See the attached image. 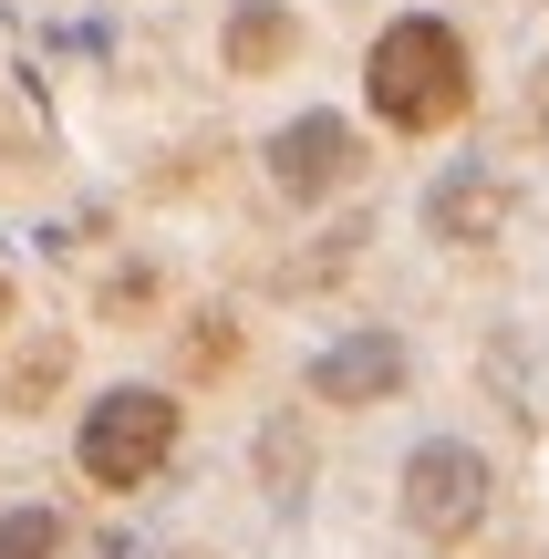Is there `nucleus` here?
Returning <instances> with one entry per match:
<instances>
[{"label": "nucleus", "mask_w": 549, "mask_h": 559, "mask_svg": "<svg viewBox=\"0 0 549 559\" xmlns=\"http://www.w3.org/2000/svg\"><path fill=\"white\" fill-rule=\"evenodd\" d=\"M270 177H281L290 207H322V198H343V187L363 177V135H353L343 115H290L281 135H270Z\"/></svg>", "instance_id": "nucleus-4"}, {"label": "nucleus", "mask_w": 549, "mask_h": 559, "mask_svg": "<svg viewBox=\"0 0 549 559\" xmlns=\"http://www.w3.org/2000/svg\"><path fill=\"white\" fill-rule=\"evenodd\" d=\"M363 104H373L384 135H446V124H467L477 62H467V41H456V21H435V11L384 21L373 52H363Z\"/></svg>", "instance_id": "nucleus-1"}, {"label": "nucleus", "mask_w": 549, "mask_h": 559, "mask_svg": "<svg viewBox=\"0 0 549 559\" xmlns=\"http://www.w3.org/2000/svg\"><path fill=\"white\" fill-rule=\"evenodd\" d=\"M11 311H21V280H11V270H0V332H11Z\"/></svg>", "instance_id": "nucleus-10"}, {"label": "nucleus", "mask_w": 549, "mask_h": 559, "mask_svg": "<svg viewBox=\"0 0 549 559\" xmlns=\"http://www.w3.org/2000/svg\"><path fill=\"white\" fill-rule=\"evenodd\" d=\"M311 394H322V404H384V394H405V342H384V332L332 342V353L311 362Z\"/></svg>", "instance_id": "nucleus-5"}, {"label": "nucleus", "mask_w": 549, "mask_h": 559, "mask_svg": "<svg viewBox=\"0 0 549 559\" xmlns=\"http://www.w3.org/2000/svg\"><path fill=\"white\" fill-rule=\"evenodd\" d=\"M0 559H62V519L52 508H0Z\"/></svg>", "instance_id": "nucleus-8"}, {"label": "nucleus", "mask_w": 549, "mask_h": 559, "mask_svg": "<svg viewBox=\"0 0 549 559\" xmlns=\"http://www.w3.org/2000/svg\"><path fill=\"white\" fill-rule=\"evenodd\" d=\"M156 290H166L156 270H115V280H104V321H145V300H156Z\"/></svg>", "instance_id": "nucleus-9"}, {"label": "nucleus", "mask_w": 549, "mask_h": 559, "mask_svg": "<svg viewBox=\"0 0 549 559\" xmlns=\"http://www.w3.org/2000/svg\"><path fill=\"white\" fill-rule=\"evenodd\" d=\"M488 498H498L488 456H477V445H456V436L415 445V456H405V487H394L405 528H415V539H435V549L477 539V528H488Z\"/></svg>", "instance_id": "nucleus-3"}, {"label": "nucleus", "mask_w": 549, "mask_h": 559, "mask_svg": "<svg viewBox=\"0 0 549 559\" xmlns=\"http://www.w3.org/2000/svg\"><path fill=\"white\" fill-rule=\"evenodd\" d=\"M73 373V342H41V353H21V373H11V415H41V404H52V383Z\"/></svg>", "instance_id": "nucleus-7"}, {"label": "nucleus", "mask_w": 549, "mask_h": 559, "mask_svg": "<svg viewBox=\"0 0 549 559\" xmlns=\"http://www.w3.org/2000/svg\"><path fill=\"white\" fill-rule=\"evenodd\" d=\"M218 52H228V73H290V62H301V11H290V0H239V11H228V32H218Z\"/></svg>", "instance_id": "nucleus-6"}, {"label": "nucleus", "mask_w": 549, "mask_h": 559, "mask_svg": "<svg viewBox=\"0 0 549 559\" xmlns=\"http://www.w3.org/2000/svg\"><path fill=\"white\" fill-rule=\"evenodd\" d=\"M187 415L166 383H115V394H94V415L73 425V466L83 487H104V498H135V487L166 477V456H177Z\"/></svg>", "instance_id": "nucleus-2"}]
</instances>
